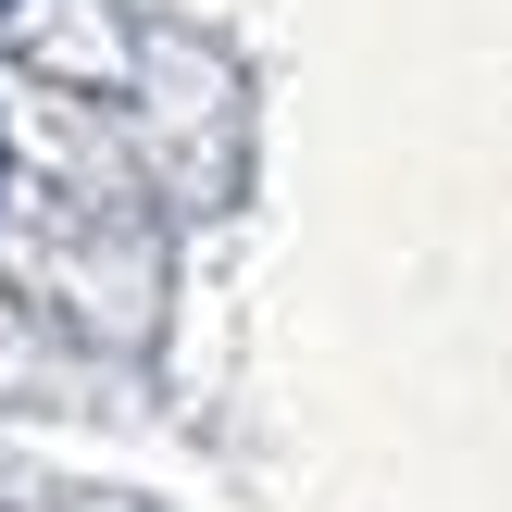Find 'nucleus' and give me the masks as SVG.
<instances>
[{
    "label": "nucleus",
    "instance_id": "1",
    "mask_svg": "<svg viewBox=\"0 0 512 512\" xmlns=\"http://www.w3.org/2000/svg\"><path fill=\"white\" fill-rule=\"evenodd\" d=\"M0 13H13V0H0Z\"/></svg>",
    "mask_w": 512,
    "mask_h": 512
}]
</instances>
